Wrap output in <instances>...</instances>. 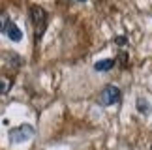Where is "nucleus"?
I'll return each mask as SVG.
<instances>
[{"label": "nucleus", "instance_id": "1a4fd4ad", "mask_svg": "<svg viewBox=\"0 0 152 150\" xmlns=\"http://www.w3.org/2000/svg\"><path fill=\"white\" fill-rule=\"evenodd\" d=\"M115 42H116V43H118V45H120V47H124V45H128V38H116V39H115Z\"/></svg>", "mask_w": 152, "mask_h": 150}, {"label": "nucleus", "instance_id": "9b49d317", "mask_svg": "<svg viewBox=\"0 0 152 150\" xmlns=\"http://www.w3.org/2000/svg\"><path fill=\"white\" fill-rule=\"evenodd\" d=\"M79 2H85V0H79Z\"/></svg>", "mask_w": 152, "mask_h": 150}, {"label": "nucleus", "instance_id": "20e7f679", "mask_svg": "<svg viewBox=\"0 0 152 150\" xmlns=\"http://www.w3.org/2000/svg\"><path fill=\"white\" fill-rule=\"evenodd\" d=\"M4 32H6V36H8L11 42H21V39H23V32L19 30V26H17L13 21H8Z\"/></svg>", "mask_w": 152, "mask_h": 150}, {"label": "nucleus", "instance_id": "f03ea898", "mask_svg": "<svg viewBox=\"0 0 152 150\" xmlns=\"http://www.w3.org/2000/svg\"><path fill=\"white\" fill-rule=\"evenodd\" d=\"M34 137V128L28 124H23L19 128L10 130V141L11 143H26Z\"/></svg>", "mask_w": 152, "mask_h": 150}, {"label": "nucleus", "instance_id": "7ed1b4c3", "mask_svg": "<svg viewBox=\"0 0 152 150\" xmlns=\"http://www.w3.org/2000/svg\"><path fill=\"white\" fill-rule=\"evenodd\" d=\"M120 101V90H118V86H115V84H109V86H105V88L100 92V103L105 107H109V105H115V103H118Z\"/></svg>", "mask_w": 152, "mask_h": 150}, {"label": "nucleus", "instance_id": "6e6552de", "mask_svg": "<svg viewBox=\"0 0 152 150\" xmlns=\"http://www.w3.org/2000/svg\"><path fill=\"white\" fill-rule=\"evenodd\" d=\"M8 17H6L4 13H0V32H4V28H6V25H8Z\"/></svg>", "mask_w": 152, "mask_h": 150}, {"label": "nucleus", "instance_id": "0eeeda50", "mask_svg": "<svg viewBox=\"0 0 152 150\" xmlns=\"http://www.w3.org/2000/svg\"><path fill=\"white\" fill-rule=\"evenodd\" d=\"M11 88V79H4L0 77V94H6Z\"/></svg>", "mask_w": 152, "mask_h": 150}, {"label": "nucleus", "instance_id": "f257e3e1", "mask_svg": "<svg viewBox=\"0 0 152 150\" xmlns=\"http://www.w3.org/2000/svg\"><path fill=\"white\" fill-rule=\"evenodd\" d=\"M30 19H32V25H34V36L42 38L45 28H47V13H45V9L39 8V6H32L30 8Z\"/></svg>", "mask_w": 152, "mask_h": 150}, {"label": "nucleus", "instance_id": "39448f33", "mask_svg": "<svg viewBox=\"0 0 152 150\" xmlns=\"http://www.w3.org/2000/svg\"><path fill=\"white\" fill-rule=\"evenodd\" d=\"M115 64H116L115 58H103V60H98L94 64V70L96 71H109Z\"/></svg>", "mask_w": 152, "mask_h": 150}, {"label": "nucleus", "instance_id": "423d86ee", "mask_svg": "<svg viewBox=\"0 0 152 150\" xmlns=\"http://www.w3.org/2000/svg\"><path fill=\"white\" fill-rule=\"evenodd\" d=\"M137 111L143 113V114H150V105H148V101L145 100V98H139L137 100Z\"/></svg>", "mask_w": 152, "mask_h": 150}, {"label": "nucleus", "instance_id": "9d476101", "mask_svg": "<svg viewBox=\"0 0 152 150\" xmlns=\"http://www.w3.org/2000/svg\"><path fill=\"white\" fill-rule=\"evenodd\" d=\"M118 60H120V64L124 66L126 62H128V55H124V53H120V55H118Z\"/></svg>", "mask_w": 152, "mask_h": 150}]
</instances>
